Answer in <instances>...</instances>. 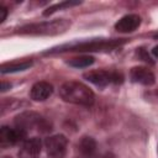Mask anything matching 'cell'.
<instances>
[{"instance_id": "ba28073f", "label": "cell", "mask_w": 158, "mask_h": 158, "mask_svg": "<svg viewBox=\"0 0 158 158\" xmlns=\"http://www.w3.org/2000/svg\"><path fill=\"white\" fill-rule=\"evenodd\" d=\"M130 77H131V80L133 83H138V84H142V85H146V86H151L156 81L154 74L144 67L132 68L131 73H130Z\"/></svg>"}, {"instance_id": "603a6c76", "label": "cell", "mask_w": 158, "mask_h": 158, "mask_svg": "<svg viewBox=\"0 0 158 158\" xmlns=\"http://www.w3.org/2000/svg\"><path fill=\"white\" fill-rule=\"evenodd\" d=\"M157 152H158V148H157Z\"/></svg>"}, {"instance_id": "4fadbf2b", "label": "cell", "mask_w": 158, "mask_h": 158, "mask_svg": "<svg viewBox=\"0 0 158 158\" xmlns=\"http://www.w3.org/2000/svg\"><path fill=\"white\" fill-rule=\"evenodd\" d=\"M32 65L31 60H21V62H11L7 64H2L0 72L2 74L5 73H14V72H21L25 69H28Z\"/></svg>"}, {"instance_id": "7a4b0ae2", "label": "cell", "mask_w": 158, "mask_h": 158, "mask_svg": "<svg viewBox=\"0 0 158 158\" xmlns=\"http://www.w3.org/2000/svg\"><path fill=\"white\" fill-rule=\"evenodd\" d=\"M126 40H93V41H84V42H73L70 44H63L57 48H52L47 53L54 52H67V51H75V52H98V51H111L122 43Z\"/></svg>"}, {"instance_id": "277c9868", "label": "cell", "mask_w": 158, "mask_h": 158, "mask_svg": "<svg viewBox=\"0 0 158 158\" xmlns=\"http://www.w3.org/2000/svg\"><path fill=\"white\" fill-rule=\"evenodd\" d=\"M15 127L25 131L26 133L33 128H38V131L47 132L51 130V125L37 112L25 111L15 117Z\"/></svg>"}, {"instance_id": "2e32d148", "label": "cell", "mask_w": 158, "mask_h": 158, "mask_svg": "<svg viewBox=\"0 0 158 158\" xmlns=\"http://www.w3.org/2000/svg\"><path fill=\"white\" fill-rule=\"evenodd\" d=\"M137 56H138V58H139L141 60H144L146 63L153 64V60L151 59L149 54L146 52V49H144V48H138V49H137Z\"/></svg>"}, {"instance_id": "ffe728a7", "label": "cell", "mask_w": 158, "mask_h": 158, "mask_svg": "<svg viewBox=\"0 0 158 158\" xmlns=\"http://www.w3.org/2000/svg\"><path fill=\"white\" fill-rule=\"evenodd\" d=\"M152 53H153V56H154L156 58H158V46L153 47V49H152Z\"/></svg>"}, {"instance_id": "5b68a950", "label": "cell", "mask_w": 158, "mask_h": 158, "mask_svg": "<svg viewBox=\"0 0 158 158\" xmlns=\"http://www.w3.org/2000/svg\"><path fill=\"white\" fill-rule=\"evenodd\" d=\"M68 139L63 135H54L44 141V148L49 158H64L67 153Z\"/></svg>"}, {"instance_id": "3957f363", "label": "cell", "mask_w": 158, "mask_h": 158, "mask_svg": "<svg viewBox=\"0 0 158 158\" xmlns=\"http://www.w3.org/2000/svg\"><path fill=\"white\" fill-rule=\"evenodd\" d=\"M70 27V21L67 19H59L53 21H44L40 23H31L19 28L21 35H59L65 32Z\"/></svg>"}, {"instance_id": "8992f818", "label": "cell", "mask_w": 158, "mask_h": 158, "mask_svg": "<svg viewBox=\"0 0 158 158\" xmlns=\"http://www.w3.org/2000/svg\"><path fill=\"white\" fill-rule=\"evenodd\" d=\"M26 136L27 133L17 127L12 128L9 126H2L0 130V146L2 148H7L22 141H26Z\"/></svg>"}, {"instance_id": "7c38bea8", "label": "cell", "mask_w": 158, "mask_h": 158, "mask_svg": "<svg viewBox=\"0 0 158 158\" xmlns=\"http://www.w3.org/2000/svg\"><path fill=\"white\" fill-rule=\"evenodd\" d=\"M78 149L84 158H96L98 154V146L93 137L85 136L78 143Z\"/></svg>"}, {"instance_id": "7402d4cb", "label": "cell", "mask_w": 158, "mask_h": 158, "mask_svg": "<svg viewBox=\"0 0 158 158\" xmlns=\"http://www.w3.org/2000/svg\"><path fill=\"white\" fill-rule=\"evenodd\" d=\"M2 158H11V157H9V156H5V157H2Z\"/></svg>"}, {"instance_id": "6da1fadb", "label": "cell", "mask_w": 158, "mask_h": 158, "mask_svg": "<svg viewBox=\"0 0 158 158\" xmlns=\"http://www.w3.org/2000/svg\"><path fill=\"white\" fill-rule=\"evenodd\" d=\"M59 95L67 102L83 106H90L95 100L91 89L79 81H67L62 84L59 88Z\"/></svg>"}, {"instance_id": "e0dca14e", "label": "cell", "mask_w": 158, "mask_h": 158, "mask_svg": "<svg viewBox=\"0 0 158 158\" xmlns=\"http://www.w3.org/2000/svg\"><path fill=\"white\" fill-rule=\"evenodd\" d=\"M6 15H7V9L1 6L0 7V22H4L5 19H6Z\"/></svg>"}, {"instance_id": "d6986e66", "label": "cell", "mask_w": 158, "mask_h": 158, "mask_svg": "<svg viewBox=\"0 0 158 158\" xmlns=\"http://www.w3.org/2000/svg\"><path fill=\"white\" fill-rule=\"evenodd\" d=\"M101 158H116V157H115V154H114V153L107 152V153H105V154H104Z\"/></svg>"}, {"instance_id": "30bf717a", "label": "cell", "mask_w": 158, "mask_h": 158, "mask_svg": "<svg viewBox=\"0 0 158 158\" xmlns=\"http://www.w3.org/2000/svg\"><path fill=\"white\" fill-rule=\"evenodd\" d=\"M53 93V86L47 81H37L32 85L30 96L35 101H44Z\"/></svg>"}, {"instance_id": "8fae6325", "label": "cell", "mask_w": 158, "mask_h": 158, "mask_svg": "<svg viewBox=\"0 0 158 158\" xmlns=\"http://www.w3.org/2000/svg\"><path fill=\"white\" fill-rule=\"evenodd\" d=\"M84 78L90 83L95 84L96 86H101V88L112 83V73H109L106 70H91L85 73Z\"/></svg>"}, {"instance_id": "52a82bcc", "label": "cell", "mask_w": 158, "mask_h": 158, "mask_svg": "<svg viewBox=\"0 0 158 158\" xmlns=\"http://www.w3.org/2000/svg\"><path fill=\"white\" fill-rule=\"evenodd\" d=\"M42 149V142L38 137L27 138L23 141L20 151H19V158H38Z\"/></svg>"}, {"instance_id": "5bb4252c", "label": "cell", "mask_w": 158, "mask_h": 158, "mask_svg": "<svg viewBox=\"0 0 158 158\" xmlns=\"http://www.w3.org/2000/svg\"><path fill=\"white\" fill-rule=\"evenodd\" d=\"M94 63V58L91 56H80V57H75L73 59H70L68 62L69 65L74 67V68H85L89 67Z\"/></svg>"}, {"instance_id": "9c48e42d", "label": "cell", "mask_w": 158, "mask_h": 158, "mask_svg": "<svg viewBox=\"0 0 158 158\" xmlns=\"http://www.w3.org/2000/svg\"><path fill=\"white\" fill-rule=\"evenodd\" d=\"M141 25V17L136 14H128L121 17L116 23H115V30L117 32L122 33H128L135 31L138 26Z\"/></svg>"}, {"instance_id": "ac0fdd59", "label": "cell", "mask_w": 158, "mask_h": 158, "mask_svg": "<svg viewBox=\"0 0 158 158\" xmlns=\"http://www.w3.org/2000/svg\"><path fill=\"white\" fill-rule=\"evenodd\" d=\"M10 88H11V84L10 83H5V81L1 83V91H6Z\"/></svg>"}, {"instance_id": "9a60e30c", "label": "cell", "mask_w": 158, "mask_h": 158, "mask_svg": "<svg viewBox=\"0 0 158 158\" xmlns=\"http://www.w3.org/2000/svg\"><path fill=\"white\" fill-rule=\"evenodd\" d=\"M79 4H80L79 1H64V2H59V4H56V5L51 6V7H48V9L43 12V15H44V16H48V15L56 12L57 10H60V9H63V7H70V6L79 5Z\"/></svg>"}, {"instance_id": "44dd1931", "label": "cell", "mask_w": 158, "mask_h": 158, "mask_svg": "<svg viewBox=\"0 0 158 158\" xmlns=\"http://www.w3.org/2000/svg\"><path fill=\"white\" fill-rule=\"evenodd\" d=\"M154 38H157V40H158V33H156V35H154Z\"/></svg>"}]
</instances>
